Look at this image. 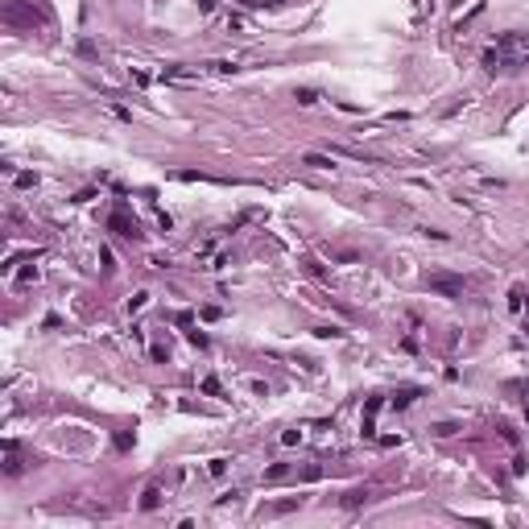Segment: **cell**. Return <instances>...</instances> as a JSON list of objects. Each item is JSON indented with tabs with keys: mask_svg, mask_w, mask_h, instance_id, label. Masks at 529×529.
<instances>
[{
	"mask_svg": "<svg viewBox=\"0 0 529 529\" xmlns=\"http://www.w3.org/2000/svg\"><path fill=\"white\" fill-rule=\"evenodd\" d=\"M0 21H5L13 34H25V29L34 34L38 25H46V13H38L34 5H25V0H9V5L0 9Z\"/></svg>",
	"mask_w": 529,
	"mask_h": 529,
	"instance_id": "1",
	"label": "cell"
},
{
	"mask_svg": "<svg viewBox=\"0 0 529 529\" xmlns=\"http://www.w3.org/2000/svg\"><path fill=\"white\" fill-rule=\"evenodd\" d=\"M426 286L443 298H463V277H455V273H430Z\"/></svg>",
	"mask_w": 529,
	"mask_h": 529,
	"instance_id": "2",
	"label": "cell"
},
{
	"mask_svg": "<svg viewBox=\"0 0 529 529\" xmlns=\"http://www.w3.org/2000/svg\"><path fill=\"white\" fill-rule=\"evenodd\" d=\"M108 228H112V232H120V236H137V220H129V211H124V207H116V211H112Z\"/></svg>",
	"mask_w": 529,
	"mask_h": 529,
	"instance_id": "3",
	"label": "cell"
},
{
	"mask_svg": "<svg viewBox=\"0 0 529 529\" xmlns=\"http://www.w3.org/2000/svg\"><path fill=\"white\" fill-rule=\"evenodd\" d=\"M5 472H9V476L21 472V463H17V447H13V443H5Z\"/></svg>",
	"mask_w": 529,
	"mask_h": 529,
	"instance_id": "4",
	"label": "cell"
},
{
	"mask_svg": "<svg viewBox=\"0 0 529 529\" xmlns=\"http://www.w3.org/2000/svg\"><path fill=\"white\" fill-rule=\"evenodd\" d=\"M302 162H306V166H315V170H331V166H335L331 158H319V153H306Z\"/></svg>",
	"mask_w": 529,
	"mask_h": 529,
	"instance_id": "5",
	"label": "cell"
},
{
	"mask_svg": "<svg viewBox=\"0 0 529 529\" xmlns=\"http://www.w3.org/2000/svg\"><path fill=\"white\" fill-rule=\"evenodd\" d=\"M298 104H319V91L315 87H298Z\"/></svg>",
	"mask_w": 529,
	"mask_h": 529,
	"instance_id": "6",
	"label": "cell"
},
{
	"mask_svg": "<svg viewBox=\"0 0 529 529\" xmlns=\"http://www.w3.org/2000/svg\"><path fill=\"white\" fill-rule=\"evenodd\" d=\"M158 501H162V492H158V488H149V492H145V501H141V509H158Z\"/></svg>",
	"mask_w": 529,
	"mask_h": 529,
	"instance_id": "7",
	"label": "cell"
},
{
	"mask_svg": "<svg viewBox=\"0 0 529 529\" xmlns=\"http://www.w3.org/2000/svg\"><path fill=\"white\" fill-rule=\"evenodd\" d=\"M203 393H211V397H220V381H215V377H207V381H203Z\"/></svg>",
	"mask_w": 529,
	"mask_h": 529,
	"instance_id": "8",
	"label": "cell"
},
{
	"mask_svg": "<svg viewBox=\"0 0 529 529\" xmlns=\"http://www.w3.org/2000/svg\"><path fill=\"white\" fill-rule=\"evenodd\" d=\"M228 472V459H211V476H224Z\"/></svg>",
	"mask_w": 529,
	"mask_h": 529,
	"instance_id": "9",
	"label": "cell"
},
{
	"mask_svg": "<svg viewBox=\"0 0 529 529\" xmlns=\"http://www.w3.org/2000/svg\"><path fill=\"white\" fill-rule=\"evenodd\" d=\"M145 302H149V294H145V290H141V294H133V302H129V310H141V306H145Z\"/></svg>",
	"mask_w": 529,
	"mask_h": 529,
	"instance_id": "10",
	"label": "cell"
}]
</instances>
